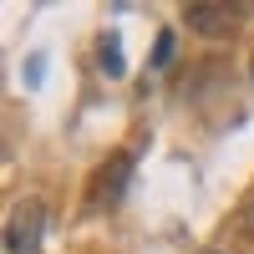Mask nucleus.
Wrapping results in <instances>:
<instances>
[{
  "label": "nucleus",
  "mask_w": 254,
  "mask_h": 254,
  "mask_svg": "<svg viewBox=\"0 0 254 254\" xmlns=\"http://www.w3.org/2000/svg\"><path fill=\"white\" fill-rule=\"evenodd\" d=\"M41 239H46V208L36 198L15 203V214L5 219V254H46Z\"/></svg>",
  "instance_id": "obj_1"
},
{
  "label": "nucleus",
  "mask_w": 254,
  "mask_h": 254,
  "mask_svg": "<svg viewBox=\"0 0 254 254\" xmlns=\"http://www.w3.org/2000/svg\"><path fill=\"white\" fill-rule=\"evenodd\" d=\"M188 26H193L198 36H234V26L244 20V5H224V0H188L183 5Z\"/></svg>",
  "instance_id": "obj_2"
},
{
  "label": "nucleus",
  "mask_w": 254,
  "mask_h": 254,
  "mask_svg": "<svg viewBox=\"0 0 254 254\" xmlns=\"http://www.w3.org/2000/svg\"><path fill=\"white\" fill-rule=\"evenodd\" d=\"M127 173H132V153H117L107 168H102V198H122V188H127Z\"/></svg>",
  "instance_id": "obj_3"
},
{
  "label": "nucleus",
  "mask_w": 254,
  "mask_h": 254,
  "mask_svg": "<svg viewBox=\"0 0 254 254\" xmlns=\"http://www.w3.org/2000/svg\"><path fill=\"white\" fill-rule=\"evenodd\" d=\"M97 66L107 71V76H122V71H127V61H122V41H117L112 31L97 41Z\"/></svg>",
  "instance_id": "obj_4"
},
{
  "label": "nucleus",
  "mask_w": 254,
  "mask_h": 254,
  "mask_svg": "<svg viewBox=\"0 0 254 254\" xmlns=\"http://www.w3.org/2000/svg\"><path fill=\"white\" fill-rule=\"evenodd\" d=\"M168 61H173V31H158V46H153V66L163 71Z\"/></svg>",
  "instance_id": "obj_5"
},
{
  "label": "nucleus",
  "mask_w": 254,
  "mask_h": 254,
  "mask_svg": "<svg viewBox=\"0 0 254 254\" xmlns=\"http://www.w3.org/2000/svg\"><path fill=\"white\" fill-rule=\"evenodd\" d=\"M249 71H254V66H249Z\"/></svg>",
  "instance_id": "obj_6"
}]
</instances>
